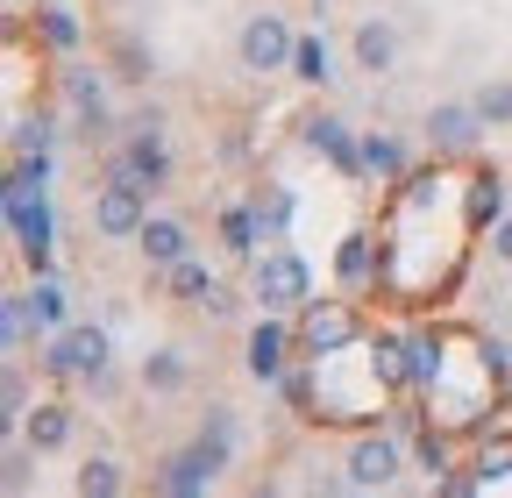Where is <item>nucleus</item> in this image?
Returning a JSON list of instances; mask_svg holds the SVG:
<instances>
[{
    "label": "nucleus",
    "instance_id": "a211bd4d",
    "mask_svg": "<svg viewBox=\"0 0 512 498\" xmlns=\"http://www.w3.org/2000/svg\"><path fill=\"white\" fill-rule=\"evenodd\" d=\"M64 86H72V107H79V121H86V136H100V129H107V100H100V79H93V72H72Z\"/></svg>",
    "mask_w": 512,
    "mask_h": 498
},
{
    "label": "nucleus",
    "instance_id": "9d476101",
    "mask_svg": "<svg viewBox=\"0 0 512 498\" xmlns=\"http://www.w3.org/2000/svg\"><path fill=\"white\" fill-rule=\"evenodd\" d=\"M477 129H484L477 107H434V114H427V143H434V150H470Z\"/></svg>",
    "mask_w": 512,
    "mask_h": 498
},
{
    "label": "nucleus",
    "instance_id": "a878e982",
    "mask_svg": "<svg viewBox=\"0 0 512 498\" xmlns=\"http://www.w3.org/2000/svg\"><path fill=\"white\" fill-rule=\"evenodd\" d=\"M29 306H36V321H43V328H57V321H64V292H57V285H36V292H29Z\"/></svg>",
    "mask_w": 512,
    "mask_h": 498
},
{
    "label": "nucleus",
    "instance_id": "dca6fc26",
    "mask_svg": "<svg viewBox=\"0 0 512 498\" xmlns=\"http://www.w3.org/2000/svg\"><path fill=\"white\" fill-rule=\"evenodd\" d=\"M185 378H192L185 349H157V356H143V392H185Z\"/></svg>",
    "mask_w": 512,
    "mask_h": 498
},
{
    "label": "nucleus",
    "instance_id": "7c9ffc66",
    "mask_svg": "<svg viewBox=\"0 0 512 498\" xmlns=\"http://www.w3.org/2000/svg\"><path fill=\"white\" fill-rule=\"evenodd\" d=\"M491 249H498V257H505V264H512V214H505V221L491 228Z\"/></svg>",
    "mask_w": 512,
    "mask_h": 498
},
{
    "label": "nucleus",
    "instance_id": "1a4fd4ad",
    "mask_svg": "<svg viewBox=\"0 0 512 498\" xmlns=\"http://www.w3.org/2000/svg\"><path fill=\"white\" fill-rule=\"evenodd\" d=\"M242 363H249V378H256V385H278V378H285V328H278V321H256Z\"/></svg>",
    "mask_w": 512,
    "mask_h": 498
},
{
    "label": "nucleus",
    "instance_id": "aec40b11",
    "mask_svg": "<svg viewBox=\"0 0 512 498\" xmlns=\"http://www.w3.org/2000/svg\"><path fill=\"white\" fill-rule=\"evenodd\" d=\"M292 79H306V86H328L335 72H328V43L320 36H299V50H292Z\"/></svg>",
    "mask_w": 512,
    "mask_h": 498
},
{
    "label": "nucleus",
    "instance_id": "b1692460",
    "mask_svg": "<svg viewBox=\"0 0 512 498\" xmlns=\"http://www.w3.org/2000/svg\"><path fill=\"white\" fill-rule=\"evenodd\" d=\"M228 249H242V257H249V249H256V228H264V214H249V207H228Z\"/></svg>",
    "mask_w": 512,
    "mask_h": 498
},
{
    "label": "nucleus",
    "instance_id": "f3484780",
    "mask_svg": "<svg viewBox=\"0 0 512 498\" xmlns=\"http://www.w3.org/2000/svg\"><path fill=\"white\" fill-rule=\"evenodd\" d=\"M192 442H207L221 463H235V449H242V427H235V413L228 406H207V420H200V434Z\"/></svg>",
    "mask_w": 512,
    "mask_h": 498
},
{
    "label": "nucleus",
    "instance_id": "c85d7f7f",
    "mask_svg": "<svg viewBox=\"0 0 512 498\" xmlns=\"http://www.w3.org/2000/svg\"><path fill=\"white\" fill-rule=\"evenodd\" d=\"M50 143V129H43V121H22V129H15V150L29 157V150H43Z\"/></svg>",
    "mask_w": 512,
    "mask_h": 498
},
{
    "label": "nucleus",
    "instance_id": "4be33fe9",
    "mask_svg": "<svg viewBox=\"0 0 512 498\" xmlns=\"http://www.w3.org/2000/svg\"><path fill=\"white\" fill-rule=\"evenodd\" d=\"M363 171H377V178H399V171H406V150H399L392 136H363Z\"/></svg>",
    "mask_w": 512,
    "mask_h": 498
},
{
    "label": "nucleus",
    "instance_id": "f257e3e1",
    "mask_svg": "<svg viewBox=\"0 0 512 498\" xmlns=\"http://www.w3.org/2000/svg\"><path fill=\"white\" fill-rule=\"evenodd\" d=\"M143 193H150V185H136L128 171H114V178L100 185V200H93V228H100L107 242H128V235H143V221H150Z\"/></svg>",
    "mask_w": 512,
    "mask_h": 498
},
{
    "label": "nucleus",
    "instance_id": "f03ea898",
    "mask_svg": "<svg viewBox=\"0 0 512 498\" xmlns=\"http://www.w3.org/2000/svg\"><path fill=\"white\" fill-rule=\"evenodd\" d=\"M306 292H313V271L292 257V249H264V257H256V299H264L271 314L306 306Z\"/></svg>",
    "mask_w": 512,
    "mask_h": 498
},
{
    "label": "nucleus",
    "instance_id": "bb28decb",
    "mask_svg": "<svg viewBox=\"0 0 512 498\" xmlns=\"http://www.w3.org/2000/svg\"><path fill=\"white\" fill-rule=\"evenodd\" d=\"M43 36H50V43H79V22L64 15V8H50V15H43Z\"/></svg>",
    "mask_w": 512,
    "mask_h": 498
},
{
    "label": "nucleus",
    "instance_id": "393cba45",
    "mask_svg": "<svg viewBox=\"0 0 512 498\" xmlns=\"http://www.w3.org/2000/svg\"><path fill=\"white\" fill-rule=\"evenodd\" d=\"M0 406H8V427H22V413H29V385H22V370H8V385H0Z\"/></svg>",
    "mask_w": 512,
    "mask_h": 498
},
{
    "label": "nucleus",
    "instance_id": "7ed1b4c3",
    "mask_svg": "<svg viewBox=\"0 0 512 498\" xmlns=\"http://www.w3.org/2000/svg\"><path fill=\"white\" fill-rule=\"evenodd\" d=\"M235 50H242V65H249V72H285V65H292V50H299V36H292L285 15H249Z\"/></svg>",
    "mask_w": 512,
    "mask_h": 498
},
{
    "label": "nucleus",
    "instance_id": "cd10ccee",
    "mask_svg": "<svg viewBox=\"0 0 512 498\" xmlns=\"http://www.w3.org/2000/svg\"><path fill=\"white\" fill-rule=\"evenodd\" d=\"M363 271H370V249H363V235H349V249H342V278L356 285Z\"/></svg>",
    "mask_w": 512,
    "mask_h": 498
},
{
    "label": "nucleus",
    "instance_id": "4468645a",
    "mask_svg": "<svg viewBox=\"0 0 512 498\" xmlns=\"http://www.w3.org/2000/svg\"><path fill=\"white\" fill-rule=\"evenodd\" d=\"M306 143H313V150H328V157H335L342 171H356V164H363V143H349V129H342L335 114H320V121H306Z\"/></svg>",
    "mask_w": 512,
    "mask_h": 498
},
{
    "label": "nucleus",
    "instance_id": "423d86ee",
    "mask_svg": "<svg viewBox=\"0 0 512 498\" xmlns=\"http://www.w3.org/2000/svg\"><path fill=\"white\" fill-rule=\"evenodd\" d=\"M50 370H64V378H107V335L100 328H64L50 342Z\"/></svg>",
    "mask_w": 512,
    "mask_h": 498
},
{
    "label": "nucleus",
    "instance_id": "2eb2a0df",
    "mask_svg": "<svg viewBox=\"0 0 512 498\" xmlns=\"http://www.w3.org/2000/svg\"><path fill=\"white\" fill-rule=\"evenodd\" d=\"M392 57H399L392 22H363V29H356V65H363V72H392Z\"/></svg>",
    "mask_w": 512,
    "mask_h": 498
},
{
    "label": "nucleus",
    "instance_id": "9b49d317",
    "mask_svg": "<svg viewBox=\"0 0 512 498\" xmlns=\"http://www.w3.org/2000/svg\"><path fill=\"white\" fill-rule=\"evenodd\" d=\"M22 434H29V449H43V456L72 449V406H36V413H22Z\"/></svg>",
    "mask_w": 512,
    "mask_h": 498
},
{
    "label": "nucleus",
    "instance_id": "f8f14e48",
    "mask_svg": "<svg viewBox=\"0 0 512 498\" xmlns=\"http://www.w3.org/2000/svg\"><path fill=\"white\" fill-rule=\"evenodd\" d=\"M136 242H143V257H150V264H164V271L192 257V235H185L178 221H164V214H157V221H143V235H136Z\"/></svg>",
    "mask_w": 512,
    "mask_h": 498
},
{
    "label": "nucleus",
    "instance_id": "6ab92c4d",
    "mask_svg": "<svg viewBox=\"0 0 512 498\" xmlns=\"http://www.w3.org/2000/svg\"><path fill=\"white\" fill-rule=\"evenodd\" d=\"M72 491H79V498H114V491H121V463H114V456H93V463L72 477Z\"/></svg>",
    "mask_w": 512,
    "mask_h": 498
},
{
    "label": "nucleus",
    "instance_id": "0eeeda50",
    "mask_svg": "<svg viewBox=\"0 0 512 498\" xmlns=\"http://www.w3.org/2000/svg\"><path fill=\"white\" fill-rule=\"evenodd\" d=\"M399 442H392V434H363V442L349 449V491H384V484H392L399 477Z\"/></svg>",
    "mask_w": 512,
    "mask_h": 498
},
{
    "label": "nucleus",
    "instance_id": "6e6552de",
    "mask_svg": "<svg viewBox=\"0 0 512 498\" xmlns=\"http://www.w3.org/2000/svg\"><path fill=\"white\" fill-rule=\"evenodd\" d=\"M8 221H15L22 257H29L36 271H50V214H43V200L29 207V193H15V200H8Z\"/></svg>",
    "mask_w": 512,
    "mask_h": 498
},
{
    "label": "nucleus",
    "instance_id": "412c9836",
    "mask_svg": "<svg viewBox=\"0 0 512 498\" xmlns=\"http://www.w3.org/2000/svg\"><path fill=\"white\" fill-rule=\"evenodd\" d=\"M477 114H484V129H505L512 121V79H491V86H477V100H470Z\"/></svg>",
    "mask_w": 512,
    "mask_h": 498
},
{
    "label": "nucleus",
    "instance_id": "39448f33",
    "mask_svg": "<svg viewBox=\"0 0 512 498\" xmlns=\"http://www.w3.org/2000/svg\"><path fill=\"white\" fill-rule=\"evenodd\" d=\"M221 470H228V463H221L207 442H192V449H178V456H164V463H157V491H178V498H192V491H207Z\"/></svg>",
    "mask_w": 512,
    "mask_h": 498
},
{
    "label": "nucleus",
    "instance_id": "ddd939ff",
    "mask_svg": "<svg viewBox=\"0 0 512 498\" xmlns=\"http://www.w3.org/2000/svg\"><path fill=\"white\" fill-rule=\"evenodd\" d=\"M349 335H356V321L342 314V306H313V314H306V349H313V356L349 349Z\"/></svg>",
    "mask_w": 512,
    "mask_h": 498
},
{
    "label": "nucleus",
    "instance_id": "20e7f679",
    "mask_svg": "<svg viewBox=\"0 0 512 498\" xmlns=\"http://www.w3.org/2000/svg\"><path fill=\"white\" fill-rule=\"evenodd\" d=\"M114 171H128L136 185H164V178H171V150H164V121H157V114H143V121H136V136L121 143Z\"/></svg>",
    "mask_w": 512,
    "mask_h": 498
},
{
    "label": "nucleus",
    "instance_id": "c756f323",
    "mask_svg": "<svg viewBox=\"0 0 512 498\" xmlns=\"http://www.w3.org/2000/svg\"><path fill=\"white\" fill-rule=\"evenodd\" d=\"M420 463L427 470H448V442H441V434H420Z\"/></svg>",
    "mask_w": 512,
    "mask_h": 498
},
{
    "label": "nucleus",
    "instance_id": "5701e85b",
    "mask_svg": "<svg viewBox=\"0 0 512 498\" xmlns=\"http://www.w3.org/2000/svg\"><path fill=\"white\" fill-rule=\"evenodd\" d=\"M470 214H477V221H505V185H498V178H477V185H470Z\"/></svg>",
    "mask_w": 512,
    "mask_h": 498
}]
</instances>
